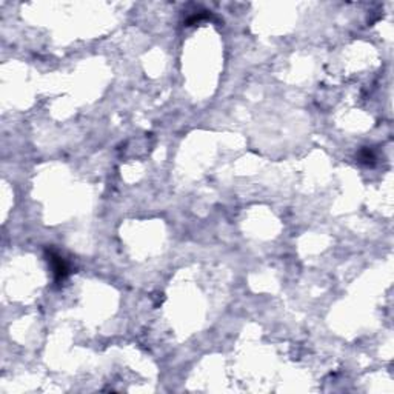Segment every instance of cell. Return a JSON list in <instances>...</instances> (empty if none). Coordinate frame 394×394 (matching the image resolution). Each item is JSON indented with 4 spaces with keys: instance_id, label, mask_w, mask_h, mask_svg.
Returning <instances> with one entry per match:
<instances>
[{
    "instance_id": "obj_1",
    "label": "cell",
    "mask_w": 394,
    "mask_h": 394,
    "mask_svg": "<svg viewBox=\"0 0 394 394\" xmlns=\"http://www.w3.org/2000/svg\"><path fill=\"white\" fill-rule=\"evenodd\" d=\"M47 252H48V262H49L51 268H52V273H54L55 280H57V282H62V280L69 274V266H68V263L54 249H48Z\"/></svg>"
},
{
    "instance_id": "obj_2",
    "label": "cell",
    "mask_w": 394,
    "mask_h": 394,
    "mask_svg": "<svg viewBox=\"0 0 394 394\" xmlns=\"http://www.w3.org/2000/svg\"><path fill=\"white\" fill-rule=\"evenodd\" d=\"M374 154H373V151L370 149V148H363L360 152H359V160L362 162V163H367V165H370V163H373L374 162Z\"/></svg>"
}]
</instances>
